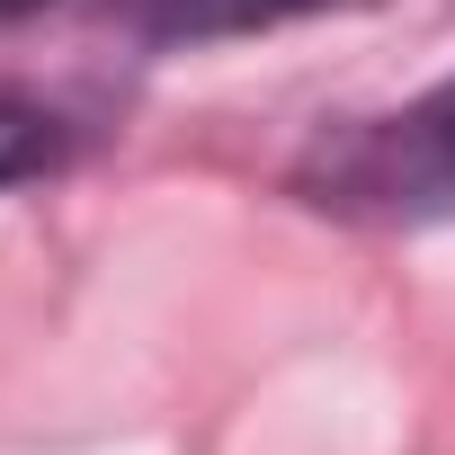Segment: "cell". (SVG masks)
Returning a JSON list of instances; mask_svg holds the SVG:
<instances>
[{
	"label": "cell",
	"instance_id": "6da1fadb",
	"mask_svg": "<svg viewBox=\"0 0 455 455\" xmlns=\"http://www.w3.org/2000/svg\"><path fill=\"white\" fill-rule=\"evenodd\" d=\"M295 196L357 223H455V72L393 116L331 125L295 161Z\"/></svg>",
	"mask_w": 455,
	"mask_h": 455
},
{
	"label": "cell",
	"instance_id": "3957f363",
	"mask_svg": "<svg viewBox=\"0 0 455 455\" xmlns=\"http://www.w3.org/2000/svg\"><path fill=\"white\" fill-rule=\"evenodd\" d=\"M54 161H63V125H54L36 99H0V188L45 179Z\"/></svg>",
	"mask_w": 455,
	"mask_h": 455
},
{
	"label": "cell",
	"instance_id": "277c9868",
	"mask_svg": "<svg viewBox=\"0 0 455 455\" xmlns=\"http://www.w3.org/2000/svg\"><path fill=\"white\" fill-rule=\"evenodd\" d=\"M28 10H45V0H0V19H28Z\"/></svg>",
	"mask_w": 455,
	"mask_h": 455
},
{
	"label": "cell",
	"instance_id": "7a4b0ae2",
	"mask_svg": "<svg viewBox=\"0 0 455 455\" xmlns=\"http://www.w3.org/2000/svg\"><path fill=\"white\" fill-rule=\"evenodd\" d=\"M125 10L161 36H242V28H277L313 0H125Z\"/></svg>",
	"mask_w": 455,
	"mask_h": 455
}]
</instances>
